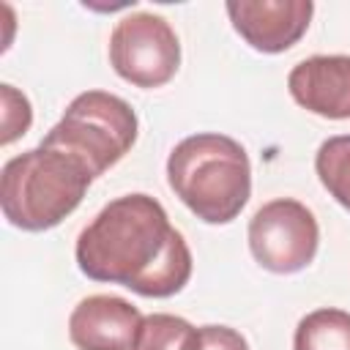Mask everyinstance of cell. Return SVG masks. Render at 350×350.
Segmentation results:
<instances>
[{
    "label": "cell",
    "instance_id": "12",
    "mask_svg": "<svg viewBox=\"0 0 350 350\" xmlns=\"http://www.w3.org/2000/svg\"><path fill=\"white\" fill-rule=\"evenodd\" d=\"M194 331L197 328L178 314L153 312L142 320L134 350H189Z\"/></svg>",
    "mask_w": 350,
    "mask_h": 350
},
{
    "label": "cell",
    "instance_id": "9",
    "mask_svg": "<svg viewBox=\"0 0 350 350\" xmlns=\"http://www.w3.org/2000/svg\"><path fill=\"white\" fill-rule=\"evenodd\" d=\"M287 90L298 107L328 120L350 118V55H312L293 66Z\"/></svg>",
    "mask_w": 350,
    "mask_h": 350
},
{
    "label": "cell",
    "instance_id": "6",
    "mask_svg": "<svg viewBox=\"0 0 350 350\" xmlns=\"http://www.w3.org/2000/svg\"><path fill=\"white\" fill-rule=\"evenodd\" d=\"M320 243V227L314 213L290 197L265 202L249 221L252 257L271 273L304 271Z\"/></svg>",
    "mask_w": 350,
    "mask_h": 350
},
{
    "label": "cell",
    "instance_id": "8",
    "mask_svg": "<svg viewBox=\"0 0 350 350\" xmlns=\"http://www.w3.org/2000/svg\"><path fill=\"white\" fill-rule=\"evenodd\" d=\"M142 320L120 295H88L68 317V336L77 350H134Z\"/></svg>",
    "mask_w": 350,
    "mask_h": 350
},
{
    "label": "cell",
    "instance_id": "13",
    "mask_svg": "<svg viewBox=\"0 0 350 350\" xmlns=\"http://www.w3.org/2000/svg\"><path fill=\"white\" fill-rule=\"evenodd\" d=\"M33 123V107L25 93L14 85H0V145H11L22 134H27Z\"/></svg>",
    "mask_w": 350,
    "mask_h": 350
},
{
    "label": "cell",
    "instance_id": "3",
    "mask_svg": "<svg viewBox=\"0 0 350 350\" xmlns=\"http://www.w3.org/2000/svg\"><path fill=\"white\" fill-rule=\"evenodd\" d=\"M93 180L77 156L49 145L30 148L0 170L3 216L25 232L52 230L79 208Z\"/></svg>",
    "mask_w": 350,
    "mask_h": 350
},
{
    "label": "cell",
    "instance_id": "1",
    "mask_svg": "<svg viewBox=\"0 0 350 350\" xmlns=\"http://www.w3.org/2000/svg\"><path fill=\"white\" fill-rule=\"evenodd\" d=\"M77 265L93 282L123 284L142 298H170L191 279V252L164 205L142 191L107 202L79 232Z\"/></svg>",
    "mask_w": 350,
    "mask_h": 350
},
{
    "label": "cell",
    "instance_id": "5",
    "mask_svg": "<svg viewBox=\"0 0 350 350\" xmlns=\"http://www.w3.org/2000/svg\"><path fill=\"white\" fill-rule=\"evenodd\" d=\"M109 63L120 79L137 88H161L180 66V41L164 16L137 11L115 25Z\"/></svg>",
    "mask_w": 350,
    "mask_h": 350
},
{
    "label": "cell",
    "instance_id": "14",
    "mask_svg": "<svg viewBox=\"0 0 350 350\" xmlns=\"http://www.w3.org/2000/svg\"><path fill=\"white\" fill-rule=\"evenodd\" d=\"M189 350H249V342L230 325H202L194 331Z\"/></svg>",
    "mask_w": 350,
    "mask_h": 350
},
{
    "label": "cell",
    "instance_id": "11",
    "mask_svg": "<svg viewBox=\"0 0 350 350\" xmlns=\"http://www.w3.org/2000/svg\"><path fill=\"white\" fill-rule=\"evenodd\" d=\"M314 172L325 191L350 211V134L328 137L314 156Z\"/></svg>",
    "mask_w": 350,
    "mask_h": 350
},
{
    "label": "cell",
    "instance_id": "7",
    "mask_svg": "<svg viewBox=\"0 0 350 350\" xmlns=\"http://www.w3.org/2000/svg\"><path fill=\"white\" fill-rule=\"evenodd\" d=\"M227 16L235 33L257 52L279 55L309 30L312 0H230Z\"/></svg>",
    "mask_w": 350,
    "mask_h": 350
},
{
    "label": "cell",
    "instance_id": "2",
    "mask_svg": "<svg viewBox=\"0 0 350 350\" xmlns=\"http://www.w3.org/2000/svg\"><path fill=\"white\" fill-rule=\"evenodd\" d=\"M175 197L205 224L232 221L252 194V164L243 145L227 134H191L167 159Z\"/></svg>",
    "mask_w": 350,
    "mask_h": 350
},
{
    "label": "cell",
    "instance_id": "4",
    "mask_svg": "<svg viewBox=\"0 0 350 350\" xmlns=\"http://www.w3.org/2000/svg\"><path fill=\"white\" fill-rule=\"evenodd\" d=\"M137 131L139 120L126 98L107 90H85L66 107L41 145L77 156L98 178L131 150Z\"/></svg>",
    "mask_w": 350,
    "mask_h": 350
},
{
    "label": "cell",
    "instance_id": "10",
    "mask_svg": "<svg viewBox=\"0 0 350 350\" xmlns=\"http://www.w3.org/2000/svg\"><path fill=\"white\" fill-rule=\"evenodd\" d=\"M293 350H350V312L314 309L295 325Z\"/></svg>",
    "mask_w": 350,
    "mask_h": 350
}]
</instances>
